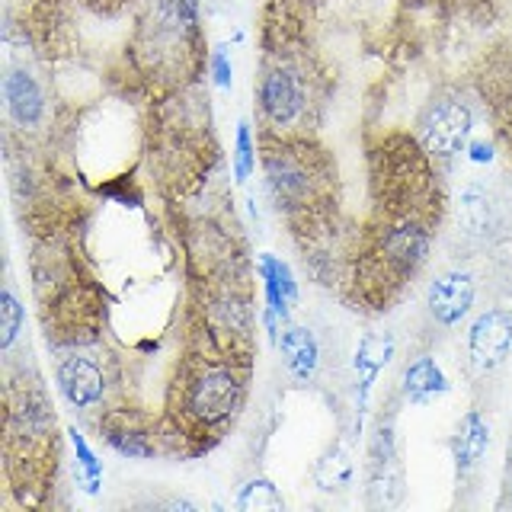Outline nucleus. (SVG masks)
Masks as SVG:
<instances>
[{
    "mask_svg": "<svg viewBox=\"0 0 512 512\" xmlns=\"http://www.w3.org/2000/svg\"><path fill=\"white\" fill-rule=\"evenodd\" d=\"M458 228L468 237H487L493 228V202L480 183H468L458 199Z\"/></svg>",
    "mask_w": 512,
    "mask_h": 512,
    "instance_id": "nucleus-13",
    "label": "nucleus"
},
{
    "mask_svg": "<svg viewBox=\"0 0 512 512\" xmlns=\"http://www.w3.org/2000/svg\"><path fill=\"white\" fill-rule=\"evenodd\" d=\"M212 74H215V84L221 87V90H228L231 87V61H228V52L224 48H215L212 52Z\"/></svg>",
    "mask_w": 512,
    "mask_h": 512,
    "instance_id": "nucleus-21",
    "label": "nucleus"
},
{
    "mask_svg": "<svg viewBox=\"0 0 512 512\" xmlns=\"http://www.w3.org/2000/svg\"><path fill=\"white\" fill-rule=\"evenodd\" d=\"M58 388L68 397V404L77 410H87L93 404H100L106 394V378L100 372V365L87 356H68L58 365Z\"/></svg>",
    "mask_w": 512,
    "mask_h": 512,
    "instance_id": "nucleus-7",
    "label": "nucleus"
},
{
    "mask_svg": "<svg viewBox=\"0 0 512 512\" xmlns=\"http://www.w3.org/2000/svg\"><path fill=\"white\" fill-rule=\"evenodd\" d=\"M256 100H260V112L269 122V128L285 132V128H292L304 116V109H308V87H304L298 71L279 64V68H269L263 74Z\"/></svg>",
    "mask_w": 512,
    "mask_h": 512,
    "instance_id": "nucleus-4",
    "label": "nucleus"
},
{
    "mask_svg": "<svg viewBox=\"0 0 512 512\" xmlns=\"http://www.w3.org/2000/svg\"><path fill=\"white\" fill-rule=\"evenodd\" d=\"M103 432H106L109 445L116 448L119 455H128V458H154V452H157V445L151 442L148 432L128 426V420H122V426H116V420H109Z\"/></svg>",
    "mask_w": 512,
    "mask_h": 512,
    "instance_id": "nucleus-15",
    "label": "nucleus"
},
{
    "mask_svg": "<svg viewBox=\"0 0 512 512\" xmlns=\"http://www.w3.org/2000/svg\"><path fill=\"white\" fill-rule=\"evenodd\" d=\"M394 356V336L391 333H368L362 336V343L356 349V375H359V413L368 404V394H372V384L378 372L391 362Z\"/></svg>",
    "mask_w": 512,
    "mask_h": 512,
    "instance_id": "nucleus-9",
    "label": "nucleus"
},
{
    "mask_svg": "<svg viewBox=\"0 0 512 512\" xmlns=\"http://www.w3.org/2000/svg\"><path fill=\"white\" fill-rule=\"evenodd\" d=\"M71 442H74V452H77V461H80V474L87 477V493H96L100 490V480H103V464L96 461L93 448L87 445V439L80 436L77 429H71Z\"/></svg>",
    "mask_w": 512,
    "mask_h": 512,
    "instance_id": "nucleus-19",
    "label": "nucleus"
},
{
    "mask_svg": "<svg viewBox=\"0 0 512 512\" xmlns=\"http://www.w3.org/2000/svg\"><path fill=\"white\" fill-rule=\"evenodd\" d=\"M474 295H477V285H474L471 272L448 269V272H442V276L432 279L429 295H426V308H429L436 324L455 327L474 308Z\"/></svg>",
    "mask_w": 512,
    "mask_h": 512,
    "instance_id": "nucleus-6",
    "label": "nucleus"
},
{
    "mask_svg": "<svg viewBox=\"0 0 512 512\" xmlns=\"http://www.w3.org/2000/svg\"><path fill=\"white\" fill-rule=\"evenodd\" d=\"M285 368L292 372L298 381H311L317 365H320V346L314 340V333L308 327H285L282 336L276 340Z\"/></svg>",
    "mask_w": 512,
    "mask_h": 512,
    "instance_id": "nucleus-10",
    "label": "nucleus"
},
{
    "mask_svg": "<svg viewBox=\"0 0 512 512\" xmlns=\"http://www.w3.org/2000/svg\"><path fill=\"white\" fill-rule=\"evenodd\" d=\"M487 445H490V426H487V420L477 410L464 413L458 429H455V439H452V455H455L458 471L468 474L471 468H477L480 458L487 455Z\"/></svg>",
    "mask_w": 512,
    "mask_h": 512,
    "instance_id": "nucleus-11",
    "label": "nucleus"
},
{
    "mask_svg": "<svg viewBox=\"0 0 512 512\" xmlns=\"http://www.w3.org/2000/svg\"><path fill=\"white\" fill-rule=\"evenodd\" d=\"M237 506L244 509V512H279L282 509V496H279L276 487L269 484V480L256 477V480H250L244 490H240Z\"/></svg>",
    "mask_w": 512,
    "mask_h": 512,
    "instance_id": "nucleus-16",
    "label": "nucleus"
},
{
    "mask_svg": "<svg viewBox=\"0 0 512 512\" xmlns=\"http://www.w3.org/2000/svg\"><path fill=\"white\" fill-rule=\"evenodd\" d=\"M279 279H282V288H285V295H288V301H298V285H295V276H292V269H288L282 260H279Z\"/></svg>",
    "mask_w": 512,
    "mask_h": 512,
    "instance_id": "nucleus-23",
    "label": "nucleus"
},
{
    "mask_svg": "<svg viewBox=\"0 0 512 512\" xmlns=\"http://www.w3.org/2000/svg\"><path fill=\"white\" fill-rule=\"evenodd\" d=\"M4 100L7 112L16 125L23 128H36L42 112H45V96L42 87L36 84V77L26 71H7L4 77Z\"/></svg>",
    "mask_w": 512,
    "mask_h": 512,
    "instance_id": "nucleus-8",
    "label": "nucleus"
},
{
    "mask_svg": "<svg viewBox=\"0 0 512 512\" xmlns=\"http://www.w3.org/2000/svg\"><path fill=\"white\" fill-rule=\"evenodd\" d=\"M247 388V359L231 362H208L186 381L183 413L189 423L202 429L221 426L237 413Z\"/></svg>",
    "mask_w": 512,
    "mask_h": 512,
    "instance_id": "nucleus-2",
    "label": "nucleus"
},
{
    "mask_svg": "<svg viewBox=\"0 0 512 512\" xmlns=\"http://www.w3.org/2000/svg\"><path fill=\"white\" fill-rule=\"evenodd\" d=\"M20 324H23V308L20 301H16L13 288L7 285L4 295H0V346L10 349L16 333H20Z\"/></svg>",
    "mask_w": 512,
    "mask_h": 512,
    "instance_id": "nucleus-18",
    "label": "nucleus"
},
{
    "mask_svg": "<svg viewBox=\"0 0 512 512\" xmlns=\"http://www.w3.org/2000/svg\"><path fill=\"white\" fill-rule=\"evenodd\" d=\"M512 352V314L493 308L480 314L468 330V356L477 372L500 368Z\"/></svg>",
    "mask_w": 512,
    "mask_h": 512,
    "instance_id": "nucleus-5",
    "label": "nucleus"
},
{
    "mask_svg": "<svg viewBox=\"0 0 512 512\" xmlns=\"http://www.w3.org/2000/svg\"><path fill=\"white\" fill-rule=\"evenodd\" d=\"M448 388H452V384H448L436 359L420 356L404 368V394L410 397V404H429V400L448 394Z\"/></svg>",
    "mask_w": 512,
    "mask_h": 512,
    "instance_id": "nucleus-12",
    "label": "nucleus"
},
{
    "mask_svg": "<svg viewBox=\"0 0 512 512\" xmlns=\"http://www.w3.org/2000/svg\"><path fill=\"white\" fill-rule=\"evenodd\" d=\"M474 112L461 96H439L432 100L420 119L423 151L432 157H455L471 144Z\"/></svg>",
    "mask_w": 512,
    "mask_h": 512,
    "instance_id": "nucleus-3",
    "label": "nucleus"
},
{
    "mask_svg": "<svg viewBox=\"0 0 512 512\" xmlns=\"http://www.w3.org/2000/svg\"><path fill=\"white\" fill-rule=\"evenodd\" d=\"M468 154H471L474 164H490V160H493V148H490L487 141H471L468 144Z\"/></svg>",
    "mask_w": 512,
    "mask_h": 512,
    "instance_id": "nucleus-22",
    "label": "nucleus"
},
{
    "mask_svg": "<svg viewBox=\"0 0 512 512\" xmlns=\"http://www.w3.org/2000/svg\"><path fill=\"white\" fill-rule=\"evenodd\" d=\"M314 480L320 490H346L352 484V458L340 442H333L320 455V461L314 464Z\"/></svg>",
    "mask_w": 512,
    "mask_h": 512,
    "instance_id": "nucleus-14",
    "label": "nucleus"
},
{
    "mask_svg": "<svg viewBox=\"0 0 512 512\" xmlns=\"http://www.w3.org/2000/svg\"><path fill=\"white\" fill-rule=\"evenodd\" d=\"M260 276L266 282V301H269V311L276 314V317H288V295H285V288H282V279H279V260L276 256H269L263 253L260 256Z\"/></svg>",
    "mask_w": 512,
    "mask_h": 512,
    "instance_id": "nucleus-17",
    "label": "nucleus"
},
{
    "mask_svg": "<svg viewBox=\"0 0 512 512\" xmlns=\"http://www.w3.org/2000/svg\"><path fill=\"white\" fill-rule=\"evenodd\" d=\"M256 164V151H253V138H250V125L240 122L237 125V144H234V176L237 183H247Z\"/></svg>",
    "mask_w": 512,
    "mask_h": 512,
    "instance_id": "nucleus-20",
    "label": "nucleus"
},
{
    "mask_svg": "<svg viewBox=\"0 0 512 512\" xmlns=\"http://www.w3.org/2000/svg\"><path fill=\"white\" fill-rule=\"evenodd\" d=\"M263 167L269 176V189L279 208L292 218L317 215L320 205H327L330 170L327 160L308 154V141L301 138H263Z\"/></svg>",
    "mask_w": 512,
    "mask_h": 512,
    "instance_id": "nucleus-1",
    "label": "nucleus"
}]
</instances>
